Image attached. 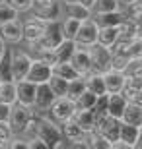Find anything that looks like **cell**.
<instances>
[{"label":"cell","instance_id":"cell-1","mask_svg":"<svg viewBox=\"0 0 142 149\" xmlns=\"http://www.w3.org/2000/svg\"><path fill=\"white\" fill-rule=\"evenodd\" d=\"M35 114V112H33ZM35 136L41 138L49 147L55 149V145L62 139V132H60V126L57 124L51 116L47 114H35ZM33 136V138H35Z\"/></svg>","mask_w":142,"mask_h":149},{"label":"cell","instance_id":"cell-2","mask_svg":"<svg viewBox=\"0 0 142 149\" xmlns=\"http://www.w3.org/2000/svg\"><path fill=\"white\" fill-rule=\"evenodd\" d=\"M62 39H64V35H62V27H60V19H53V22H47L41 39L37 43L29 45V47L31 49H51L53 50L60 45Z\"/></svg>","mask_w":142,"mask_h":149},{"label":"cell","instance_id":"cell-3","mask_svg":"<svg viewBox=\"0 0 142 149\" xmlns=\"http://www.w3.org/2000/svg\"><path fill=\"white\" fill-rule=\"evenodd\" d=\"M31 12H33V16L41 17L45 22L60 19V17L64 16L62 2H60V0H33Z\"/></svg>","mask_w":142,"mask_h":149},{"label":"cell","instance_id":"cell-4","mask_svg":"<svg viewBox=\"0 0 142 149\" xmlns=\"http://www.w3.org/2000/svg\"><path fill=\"white\" fill-rule=\"evenodd\" d=\"M90 49V58H92V72L95 74H105L107 70H111V50L107 47L99 43H93L88 47Z\"/></svg>","mask_w":142,"mask_h":149},{"label":"cell","instance_id":"cell-5","mask_svg":"<svg viewBox=\"0 0 142 149\" xmlns=\"http://www.w3.org/2000/svg\"><path fill=\"white\" fill-rule=\"evenodd\" d=\"M31 116H33L31 107H25L22 103H14L12 105V111H10V118H8L12 134H23L28 122L31 120Z\"/></svg>","mask_w":142,"mask_h":149},{"label":"cell","instance_id":"cell-6","mask_svg":"<svg viewBox=\"0 0 142 149\" xmlns=\"http://www.w3.org/2000/svg\"><path fill=\"white\" fill-rule=\"evenodd\" d=\"M74 112H76L74 101H70L68 97H57V99L53 101L51 109H49V116L57 122V124H60V122L72 118Z\"/></svg>","mask_w":142,"mask_h":149},{"label":"cell","instance_id":"cell-7","mask_svg":"<svg viewBox=\"0 0 142 149\" xmlns=\"http://www.w3.org/2000/svg\"><path fill=\"white\" fill-rule=\"evenodd\" d=\"M57 99V95L51 91L49 83H37V91H35V101H33V112L35 114H47L53 105V101Z\"/></svg>","mask_w":142,"mask_h":149},{"label":"cell","instance_id":"cell-8","mask_svg":"<svg viewBox=\"0 0 142 149\" xmlns=\"http://www.w3.org/2000/svg\"><path fill=\"white\" fill-rule=\"evenodd\" d=\"M31 56L28 52H22V50H10V66H12V76H14V81H20V79H25L29 72V66H31Z\"/></svg>","mask_w":142,"mask_h":149},{"label":"cell","instance_id":"cell-9","mask_svg":"<svg viewBox=\"0 0 142 149\" xmlns=\"http://www.w3.org/2000/svg\"><path fill=\"white\" fill-rule=\"evenodd\" d=\"M97 33H99V25L97 22L93 19V17H88L80 23V27H78V33L74 37L78 45H84V47H90V45L97 43Z\"/></svg>","mask_w":142,"mask_h":149},{"label":"cell","instance_id":"cell-10","mask_svg":"<svg viewBox=\"0 0 142 149\" xmlns=\"http://www.w3.org/2000/svg\"><path fill=\"white\" fill-rule=\"evenodd\" d=\"M45 25H47V22L41 19V17H37V16L25 19L23 22V41L28 45L37 43L39 39H41V35H43V31H45Z\"/></svg>","mask_w":142,"mask_h":149},{"label":"cell","instance_id":"cell-11","mask_svg":"<svg viewBox=\"0 0 142 149\" xmlns=\"http://www.w3.org/2000/svg\"><path fill=\"white\" fill-rule=\"evenodd\" d=\"M70 64L78 70L80 76H88V74L92 72V58H90V49L84 47V45H78L76 43V50H74V54L70 58Z\"/></svg>","mask_w":142,"mask_h":149},{"label":"cell","instance_id":"cell-12","mask_svg":"<svg viewBox=\"0 0 142 149\" xmlns=\"http://www.w3.org/2000/svg\"><path fill=\"white\" fill-rule=\"evenodd\" d=\"M51 76H53V66H49L47 62L39 60V58H33L25 79H29L33 83H45V81H49Z\"/></svg>","mask_w":142,"mask_h":149},{"label":"cell","instance_id":"cell-13","mask_svg":"<svg viewBox=\"0 0 142 149\" xmlns=\"http://www.w3.org/2000/svg\"><path fill=\"white\" fill-rule=\"evenodd\" d=\"M0 37L4 39V43H10V45L23 41V22L12 19L8 23H2L0 25Z\"/></svg>","mask_w":142,"mask_h":149},{"label":"cell","instance_id":"cell-14","mask_svg":"<svg viewBox=\"0 0 142 149\" xmlns=\"http://www.w3.org/2000/svg\"><path fill=\"white\" fill-rule=\"evenodd\" d=\"M59 126H60L62 136H64L68 141H74V143H78V147H84L82 139H84V136H86V130H84L74 118H68V120L60 122Z\"/></svg>","mask_w":142,"mask_h":149},{"label":"cell","instance_id":"cell-15","mask_svg":"<svg viewBox=\"0 0 142 149\" xmlns=\"http://www.w3.org/2000/svg\"><path fill=\"white\" fill-rule=\"evenodd\" d=\"M16 91H18V103H22L25 107H33L37 83L29 81V79H20V81H16Z\"/></svg>","mask_w":142,"mask_h":149},{"label":"cell","instance_id":"cell-16","mask_svg":"<svg viewBox=\"0 0 142 149\" xmlns=\"http://www.w3.org/2000/svg\"><path fill=\"white\" fill-rule=\"evenodd\" d=\"M125 79H126V74L125 72H119V70H107L103 74V81H105V91L107 93H121L123 87H125Z\"/></svg>","mask_w":142,"mask_h":149},{"label":"cell","instance_id":"cell-17","mask_svg":"<svg viewBox=\"0 0 142 149\" xmlns=\"http://www.w3.org/2000/svg\"><path fill=\"white\" fill-rule=\"evenodd\" d=\"M95 22H97L99 27H119L121 23L126 19L125 12H103V14H95V17H93Z\"/></svg>","mask_w":142,"mask_h":149},{"label":"cell","instance_id":"cell-18","mask_svg":"<svg viewBox=\"0 0 142 149\" xmlns=\"http://www.w3.org/2000/svg\"><path fill=\"white\" fill-rule=\"evenodd\" d=\"M107 95H109V99H107V114L121 120L123 111L129 105V101H126V97L123 93H107Z\"/></svg>","mask_w":142,"mask_h":149},{"label":"cell","instance_id":"cell-19","mask_svg":"<svg viewBox=\"0 0 142 149\" xmlns=\"http://www.w3.org/2000/svg\"><path fill=\"white\" fill-rule=\"evenodd\" d=\"M121 122L125 124H132V126H140L142 128V107L136 105V103H131L125 107L123 111V116H121Z\"/></svg>","mask_w":142,"mask_h":149},{"label":"cell","instance_id":"cell-20","mask_svg":"<svg viewBox=\"0 0 142 149\" xmlns=\"http://www.w3.org/2000/svg\"><path fill=\"white\" fill-rule=\"evenodd\" d=\"M62 10H64L66 16L76 17V19H80V22H84V19H88V17H92V10L86 8L84 4H80L78 0H74V2H64V4H62Z\"/></svg>","mask_w":142,"mask_h":149},{"label":"cell","instance_id":"cell-21","mask_svg":"<svg viewBox=\"0 0 142 149\" xmlns=\"http://www.w3.org/2000/svg\"><path fill=\"white\" fill-rule=\"evenodd\" d=\"M53 50H55V54H57V62H70L74 50H76V41L74 39H62L60 45Z\"/></svg>","mask_w":142,"mask_h":149},{"label":"cell","instance_id":"cell-22","mask_svg":"<svg viewBox=\"0 0 142 149\" xmlns=\"http://www.w3.org/2000/svg\"><path fill=\"white\" fill-rule=\"evenodd\" d=\"M140 132H142L140 126H132V124H125V122H121L119 139H123V141H126L131 147H134L136 141H138V138H140Z\"/></svg>","mask_w":142,"mask_h":149},{"label":"cell","instance_id":"cell-23","mask_svg":"<svg viewBox=\"0 0 142 149\" xmlns=\"http://www.w3.org/2000/svg\"><path fill=\"white\" fill-rule=\"evenodd\" d=\"M0 103L14 105L18 103V91H16V81H0Z\"/></svg>","mask_w":142,"mask_h":149},{"label":"cell","instance_id":"cell-24","mask_svg":"<svg viewBox=\"0 0 142 149\" xmlns=\"http://www.w3.org/2000/svg\"><path fill=\"white\" fill-rule=\"evenodd\" d=\"M84 79H86V89H90L92 93H95V95H103V93H107V91H105L103 74L90 72L88 76H84Z\"/></svg>","mask_w":142,"mask_h":149},{"label":"cell","instance_id":"cell-25","mask_svg":"<svg viewBox=\"0 0 142 149\" xmlns=\"http://www.w3.org/2000/svg\"><path fill=\"white\" fill-rule=\"evenodd\" d=\"M53 74L64 77V79H68V81H70V79H76V77H82L70 62H57L55 66H53Z\"/></svg>","mask_w":142,"mask_h":149},{"label":"cell","instance_id":"cell-26","mask_svg":"<svg viewBox=\"0 0 142 149\" xmlns=\"http://www.w3.org/2000/svg\"><path fill=\"white\" fill-rule=\"evenodd\" d=\"M142 89V77H136V76H126L125 79V87L121 93L126 97V101H132V97Z\"/></svg>","mask_w":142,"mask_h":149},{"label":"cell","instance_id":"cell-27","mask_svg":"<svg viewBox=\"0 0 142 149\" xmlns=\"http://www.w3.org/2000/svg\"><path fill=\"white\" fill-rule=\"evenodd\" d=\"M95 99H97V95L92 93L90 89H86L74 99V107H76V111H88V109H92L95 105Z\"/></svg>","mask_w":142,"mask_h":149},{"label":"cell","instance_id":"cell-28","mask_svg":"<svg viewBox=\"0 0 142 149\" xmlns=\"http://www.w3.org/2000/svg\"><path fill=\"white\" fill-rule=\"evenodd\" d=\"M72 118H74V120H76L78 124L86 130V132L95 128V116H93V111H92V109H88V111H76Z\"/></svg>","mask_w":142,"mask_h":149},{"label":"cell","instance_id":"cell-29","mask_svg":"<svg viewBox=\"0 0 142 149\" xmlns=\"http://www.w3.org/2000/svg\"><path fill=\"white\" fill-rule=\"evenodd\" d=\"M119 39V27H99L97 33V43L109 49L111 45Z\"/></svg>","mask_w":142,"mask_h":149},{"label":"cell","instance_id":"cell-30","mask_svg":"<svg viewBox=\"0 0 142 149\" xmlns=\"http://www.w3.org/2000/svg\"><path fill=\"white\" fill-rule=\"evenodd\" d=\"M49 87L51 91L57 95V97H66V89H68V79H64V77L57 76V74H53V76L49 77Z\"/></svg>","mask_w":142,"mask_h":149},{"label":"cell","instance_id":"cell-31","mask_svg":"<svg viewBox=\"0 0 142 149\" xmlns=\"http://www.w3.org/2000/svg\"><path fill=\"white\" fill-rule=\"evenodd\" d=\"M80 19H76V17H70L66 16L62 22H60V27H62V35H64V39H74L78 33V27H80Z\"/></svg>","mask_w":142,"mask_h":149},{"label":"cell","instance_id":"cell-32","mask_svg":"<svg viewBox=\"0 0 142 149\" xmlns=\"http://www.w3.org/2000/svg\"><path fill=\"white\" fill-rule=\"evenodd\" d=\"M121 10L119 0H95L92 6V14H103V12H117Z\"/></svg>","mask_w":142,"mask_h":149},{"label":"cell","instance_id":"cell-33","mask_svg":"<svg viewBox=\"0 0 142 149\" xmlns=\"http://www.w3.org/2000/svg\"><path fill=\"white\" fill-rule=\"evenodd\" d=\"M82 91H86V79H84V77L70 79V81H68V89H66V97L70 101H74Z\"/></svg>","mask_w":142,"mask_h":149},{"label":"cell","instance_id":"cell-34","mask_svg":"<svg viewBox=\"0 0 142 149\" xmlns=\"http://www.w3.org/2000/svg\"><path fill=\"white\" fill-rule=\"evenodd\" d=\"M18 16H20V12H18L16 8H12V6L8 4V0H6V2H0V25L12 22V19H18Z\"/></svg>","mask_w":142,"mask_h":149},{"label":"cell","instance_id":"cell-35","mask_svg":"<svg viewBox=\"0 0 142 149\" xmlns=\"http://www.w3.org/2000/svg\"><path fill=\"white\" fill-rule=\"evenodd\" d=\"M0 79H2V81L14 79V76H12V66H10V50L8 49H6V52L2 54V62H0Z\"/></svg>","mask_w":142,"mask_h":149},{"label":"cell","instance_id":"cell-36","mask_svg":"<svg viewBox=\"0 0 142 149\" xmlns=\"http://www.w3.org/2000/svg\"><path fill=\"white\" fill-rule=\"evenodd\" d=\"M126 56L131 60H136V58H142V37H134L129 43V49H126Z\"/></svg>","mask_w":142,"mask_h":149},{"label":"cell","instance_id":"cell-37","mask_svg":"<svg viewBox=\"0 0 142 149\" xmlns=\"http://www.w3.org/2000/svg\"><path fill=\"white\" fill-rule=\"evenodd\" d=\"M129 62H131V58H126V56L113 54V58H111V68H113V70H119V72H125L126 66H129Z\"/></svg>","mask_w":142,"mask_h":149},{"label":"cell","instance_id":"cell-38","mask_svg":"<svg viewBox=\"0 0 142 149\" xmlns=\"http://www.w3.org/2000/svg\"><path fill=\"white\" fill-rule=\"evenodd\" d=\"M126 76H136V77H142V58H136V60H131L129 66L125 70Z\"/></svg>","mask_w":142,"mask_h":149},{"label":"cell","instance_id":"cell-39","mask_svg":"<svg viewBox=\"0 0 142 149\" xmlns=\"http://www.w3.org/2000/svg\"><path fill=\"white\" fill-rule=\"evenodd\" d=\"M8 4H10L12 8H16V10L22 14V12H31L33 0H8Z\"/></svg>","mask_w":142,"mask_h":149},{"label":"cell","instance_id":"cell-40","mask_svg":"<svg viewBox=\"0 0 142 149\" xmlns=\"http://www.w3.org/2000/svg\"><path fill=\"white\" fill-rule=\"evenodd\" d=\"M8 147L10 149H28V138H14L12 136L10 141H8Z\"/></svg>","mask_w":142,"mask_h":149},{"label":"cell","instance_id":"cell-41","mask_svg":"<svg viewBox=\"0 0 142 149\" xmlns=\"http://www.w3.org/2000/svg\"><path fill=\"white\" fill-rule=\"evenodd\" d=\"M28 149H49V145L45 143L41 138L35 136V138H29L28 139Z\"/></svg>","mask_w":142,"mask_h":149},{"label":"cell","instance_id":"cell-42","mask_svg":"<svg viewBox=\"0 0 142 149\" xmlns=\"http://www.w3.org/2000/svg\"><path fill=\"white\" fill-rule=\"evenodd\" d=\"M10 111H12V105L0 103V122H8V118H10Z\"/></svg>","mask_w":142,"mask_h":149},{"label":"cell","instance_id":"cell-43","mask_svg":"<svg viewBox=\"0 0 142 149\" xmlns=\"http://www.w3.org/2000/svg\"><path fill=\"white\" fill-rule=\"evenodd\" d=\"M131 103H136V105H140V107H142V89L138 91L136 95H134V97H132V101H131Z\"/></svg>","mask_w":142,"mask_h":149},{"label":"cell","instance_id":"cell-44","mask_svg":"<svg viewBox=\"0 0 142 149\" xmlns=\"http://www.w3.org/2000/svg\"><path fill=\"white\" fill-rule=\"evenodd\" d=\"M78 2H80V4H84L86 8H90V10H92V6H93V2H95V0H78Z\"/></svg>","mask_w":142,"mask_h":149},{"label":"cell","instance_id":"cell-45","mask_svg":"<svg viewBox=\"0 0 142 149\" xmlns=\"http://www.w3.org/2000/svg\"><path fill=\"white\" fill-rule=\"evenodd\" d=\"M6 49H8V47H6V43H4V39L0 37V54H4V52H6Z\"/></svg>","mask_w":142,"mask_h":149},{"label":"cell","instance_id":"cell-46","mask_svg":"<svg viewBox=\"0 0 142 149\" xmlns=\"http://www.w3.org/2000/svg\"><path fill=\"white\" fill-rule=\"evenodd\" d=\"M119 2H123L125 6H129V4H134V2H138V0H119Z\"/></svg>","mask_w":142,"mask_h":149},{"label":"cell","instance_id":"cell-47","mask_svg":"<svg viewBox=\"0 0 142 149\" xmlns=\"http://www.w3.org/2000/svg\"><path fill=\"white\" fill-rule=\"evenodd\" d=\"M136 37H142V23L136 25Z\"/></svg>","mask_w":142,"mask_h":149},{"label":"cell","instance_id":"cell-48","mask_svg":"<svg viewBox=\"0 0 142 149\" xmlns=\"http://www.w3.org/2000/svg\"><path fill=\"white\" fill-rule=\"evenodd\" d=\"M60 2H62V4H64V2H74V0H60Z\"/></svg>","mask_w":142,"mask_h":149},{"label":"cell","instance_id":"cell-49","mask_svg":"<svg viewBox=\"0 0 142 149\" xmlns=\"http://www.w3.org/2000/svg\"><path fill=\"white\" fill-rule=\"evenodd\" d=\"M138 4H142V0H138Z\"/></svg>","mask_w":142,"mask_h":149},{"label":"cell","instance_id":"cell-50","mask_svg":"<svg viewBox=\"0 0 142 149\" xmlns=\"http://www.w3.org/2000/svg\"><path fill=\"white\" fill-rule=\"evenodd\" d=\"M0 62H2V54H0Z\"/></svg>","mask_w":142,"mask_h":149},{"label":"cell","instance_id":"cell-51","mask_svg":"<svg viewBox=\"0 0 142 149\" xmlns=\"http://www.w3.org/2000/svg\"><path fill=\"white\" fill-rule=\"evenodd\" d=\"M0 2H6V0H0Z\"/></svg>","mask_w":142,"mask_h":149},{"label":"cell","instance_id":"cell-52","mask_svg":"<svg viewBox=\"0 0 142 149\" xmlns=\"http://www.w3.org/2000/svg\"><path fill=\"white\" fill-rule=\"evenodd\" d=\"M0 81H2V79H0Z\"/></svg>","mask_w":142,"mask_h":149}]
</instances>
